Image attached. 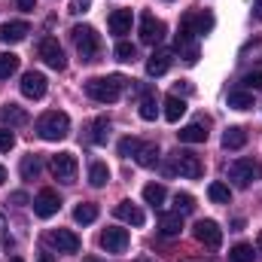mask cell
<instances>
[{"mask_svg":"<svg viewBox=\"0 0 262 262\" xmlns=\"http://www.w3.org/2000/svg\"><path fill=\"white\" fill-rule=\"evenodd\" d=\"M125 85H128V79L119 76V73L92 76V79L85 82V95H89L92 101H98V104H113V101H119V95H122Z\"/></svg>","mask_w":262,"mask_h":262,"instance_id":"1","label":"cell"},{"mask_svg":"<svg viewBox=\"0 0 262 262\" xmlns=\"http://www.w3.org/2000/svg\"><path fill=\"white\" fill-rule=\"evenodd\" d=\"M73 43H76V52H79V58L89 64V61H98V52H101V37H98V31L92 28V25H76L73 31Z\"/></svg>","mask_w":262,"mask_h":262,"instance_id":"2","label":"cell"},{"mask_svg":"<svg viewBox=\"0 0 262 262\" xmlns=\"http://www.w3.org/2000/svg\"><path fill=\"white\" fill-rule=\"evenodd\" d=\"M37 134H40L43 140H64L67 134H70V119H67V113H61V110L43 113V116L37 119Z\"/></svg>","mask_w":262,"mask_h":262,"instance_id":"3","label":"cell"},{"mask_svg":"<svg viewBox=\"0 0 262 262\" xmlns=\"http://www.w3.org/2000/svg\"><path fill=\"white\" fill-rule=\"evenodd\" d=\"M174 171H177L180 177H186V180H198L201 171H204V165H201V159H198L195 152L177 149V152H174Z\"/></svg>","mask_w":262,"mask_h":262,"instance_id":"4","label":"cell"},{"mask_svg":"<svg viewBox=\"0 0 262 262\" xmlns=\"http://www.w3.org/2000/svg\"><path fill=\"white\" fill-rule=\"evenodd\" d=\"M256 162L253 159H238V162H232V168H229V180L238 186V189H247L250 183H253V177H256Z\"/></svg>","mask_w":262,"mask_h":262,"instance_id":"5","label":"cell"},{"mask_svg":"<svg viewBox=\"0 0 262 262\" xmlns=\"http://www.w3.org/2000/svg\"><path fill=\"white\" fill-rule=\"evenodd\" d=\"M192 232H195V241L198 244H204L207 250H216V247L223 244V229H220L213 220H198Z\"/></svg>","mask_w":262,"mask_h":262,"instance_id":"6","label":"cell"},{"mask_svg":"<svg viewBox=\"0 0 262 262\" xmlns=\"http://www.w3.org/2000/svg\"><path fill=\"white\" fill-rule=\"evenodd\" d=\"M46 244L58 253H76L79 250V238L70 229H49L46 232Z\"/></svg>","mask_w":262,"mask_h":262,"instance_id":"7","label":"cell"},{"mask_svg":"<svg viewBox=\"0 0 262 262\" xmlns=\"http://www.w3.org/2000/svg\"><path fill=\"white\" fill-rule=\"evenodd\" d=\"M76 156L73 152H58V156H52V174H55V180H61V183H73L76 180Z\"/></svg>","mask_w":262,"mask_h":262,"instance_id":"8","label":"cell"},{"mask_svg":"<svg viewBox=\"0 0 262 262\" xmlns=\"http://www.w3.org/2000/svg\"><path fill=\"white\" fill-rule=\"evenodd\" d=\"M162 37H165V21L156 18L152 12H143L140 15V40L156 46V43H162Z\"/></svg>","mask_w":262,"mask_h":262,"instance_id":"9","label":"cell"},{"mask_svg":"<svg viewBox=\"0 0 262 262\" xmlns=\"http://www.w3.org/2000/svg\"><path fill=\"white\" fill-rule=\"evenodd\" d=\"M40 58L52 67V70H64V67H67L64 49H61V43H58L55 37H46V40L40 43Z\"/></svg>","mask_w":262,"mask_h":262,"instance_id":"10","label":"cell"},{"mask_svg":"<svg viewBox=\"0 0 262 262\" xmlns=\"http://www.w3.org/2000/svg\"><path fill=\"white\" fill-rule=\"evenodd\" d=\"M46 89H49V82H46V76H43L40 70H28V73L21 76V95H25V98L40 101V98L46 95Z\"/></svg>","mask_w":262,"mask_h":262,"instance_id":"11","label":"cell"},{"mask_svg":"<svg viewBox=\"0 0 262 262\" xmlns=\"http://www.w3.org/2000/svg\"><path fill=\"white\" fill-rule=\"evenodd\" d=\"M128 229H119V226H110V229H104L101 232V247L107 250V253H122L125 247H128Z\"/></svg>","mask_w":262,"mask_h":262,"instance_id":"12","label":"cell"},{"mask_svg":"<svg viewBox=\"0 0 262 262\" xmlns=\"http://www.w3.org/2000/svg\"><path fill=\"white\" fill-rule=\"evenodd\" d=\"M58 207H61V198H58L55 189H40L37 198H34V213H37V216H43V220L55 216V213H58Z\"/></svg>","mask_w":262,"mask_h":262,"instance_id":"13","label":"cell"},{"mask_svg":"<svg viewBox=\"0 0 262 262\" xmlns=\"http://www.w3.org/2000/svg\"><path fill=\"white\" fill-rule=\"evenodd\" d=\"M183 25H186L195 37H201V34H210V31H213L216 18H213V12L201 9V12H186V15H183Z\"/></svg>","mask_w":262,"mask_h":262,"instance_id":"14","label":"cell"},{"mask_svg":"<svg viewBox=\"0 0 262 262\" xmlns=\"http://www.w3.org/2000/svg\"><path fill=\"white\" fill-rule=\"evenodd\" d=\"M171 61H174V52L171 49H156L149 55V61H146V73L149 76H162V73L171 70Z\"/></svg>","mask_w":262,"mask_h":262,"instance_id":"15","label":"cell"},{"mask_svg":"<svg viewBox=\"0 0 262 262\" xmlns=\"http://www.w3.org/2000/svg\"><path fill=\"white\" fill-rule=\"evenodd\" d=\"M28 31H31L28 21H6V25H0V43H21L28 37Z\"/></svg>","mask_w":262,"mask_h":262,"instance_id":"16","label":"cell"},{"mask_svg":"<svg viewBox=\"0 0 262 262\" xmlns=\"http://www.w3.org/2000/svg\"><path fill=\"white\" fill-rule=\"evenodd\" d=\"M207 125H210V119H198L192 125H186V128H180V140L183 143H204L207 140Z\"/></svg>","mask_w":262,"mask_h":262,"instance_id":"17","label":"cell"},{"mask_svg":"<svg viewBox=\"0 0 262 262\" xmlns=\"http://www.w3.org/2000/svg\"><path fill=\"white\" fill-rule=\"evenodd\" d=\"M113 213H116L122 223H131V226H143V220H146V216H143V210H140L137 204H131V201H119Z\"/></svg>","mask_w":262,"mask_h":262,"instance_id":"18","label":"cell"},{"mask_svg":"<svg viewBox=\"0 0 262 262\" xmlns=\"http://www.w3.org/2000/svg\"><path fill=\"white\" fill-rule=\"evenodd\" d=\"M134 162H137L140 168H156V165H159V146L140 140V146H137V152H134Z\"/></svg>","mask_w":262,"mask_h":262,"instance_id":"19","label":"cell"},{"mask_svg":"<svg viewBox=\"0 0 262 262\" xmlns=\"http://www.w3.org/2000/svg\"><path fill=\"white\" fill-rule=\"evenodd\" d=\"M131 21H134L131 9H113V12H110V31H113V34H119V37L131 31Z\"/></svg>","mask_w":262,"mask_h":262,"instance_id":"20","label":"cell"},{"mask_svg":"<svg viewBox=\"0 0 262 262\" xmlns=\"http://www.w3.org/2000/svg\"><path fill=\"white\" fill-rule=\"evenodd\" d=\"M107 137H110V119H107V116H98V119L89 125V140H92L95 146H101V143H107Z\"/></svg>","mask_w":262,"mask_h":262,"instance_id":"21","label":"cell"},{"mask_svg":"<svg viewBox=\"0 0 262 262\" xmlns=\"http://www.w3.org/2000/svg\"><path fill=\"white\" fill-rule=\"evenodd\" d=\"M180 229H183V216H180V213H162V220H159V232H162L165 238L180 235Z\"/></svg>","mask_w":262,"mask_h":262,"instance_id":"22","label":"cell"},{"mask_svg":"<svg viewBox=\"0 0 262 262\" xmlns=\"http://www.w3.org/2000/svg\"><path fill=\"white\" fill-rule=\"evenodd\" d=\"M183 113H186V101L177 98V95H168V98H165V119H168V122H180Z\"/></svg>","mask_w":262,"mask_h":262,"instance_id":"23","label":"cell"},{"mask_svg":"<svg viewBox=\"0 0 262 262\" xmlns=\"http://www.w3.org/2000/svg\"><path fill=\"white\" fill-rule=\"evenodd\" d=\"M0 119L9 122V128H12V125H25L28 122V113L18 104H6V107H0Z\"/></svg>","mask_w":262,"mask_h":262,"instance_id":"24","label":"cell"},{"mask_svg":"<svg viewBox=\"0 0 262 262\" xmlns=\"http://www.w3.org/2000/svg\"><path fill=\"white\" fill-rule=\"evenodd\" d=\"M244 143H247V131L241 128V125H232V128L223 134V146L226 149H241Z\"/></svg>","mask_w":262,"mask_h":262,"instance_id":"25","label":"cell"},{"mask_svg":"<svg viewBox=\"0 0 262 262\" xmlns=\"http://www.w3.org/2000/svg\"><path fill=\"white\" fill-rule=\"evenodd\" d=\"M229 107H235V110H250V107H253V92H247V89H232V92H229Z\"/></svg>","mask_w":262,"mask_h":262,"instance_id":"26","label":"cell"},{"mask_svg":"<svg viewBox=\"0 0 262 262\" xmlns=\"http://www.w3.org/2000/svg\"><path fill=\"white\" fill-rule=\"evenodd\" d=\"M18 171H21V177H25V180H37V177H40V171H43V159H40V156H25Z\"/></svg>","mask_w":262,"mask_h":262,"instance_id":"27","label":"cell"},{"mask_svg":"<svg viewBox=\"0 0 262 262\" xmlns=\"http://www.w3.org/2000/svg\"><path fill=\"white\" fill-rule=\"evenodd\" d=\"M107 180H110V168H107L104 162H92V168H89V183H92L95 189H101V186H107Z\"/></svg>","mask_w":262,"mask_h":262,"instance_id":"28","label":"cell"},{"mask_svg":"<svg viewBox=\"0 0 262 262\" xmlns=\"http://www.w3.org/2000/svg\"><path fill=\"white\" fill-rule=\"evenodd\" d=\"M73 220H76L79 226H89V223H95V220H98V204H92V201H82V204H76V210H73Z\"/></svg>","mask_w":262,"mask_h":262,"instance_id":"29","label":"cell"},{"mask_svg":"<svg viewBox=\"0 0 262 262\" xmlns=\"http://www.w3.org/2000/svg\"><path fill=\"white\" fill-rule=\"evenodd\" d=\"M156 116H159V101H156V95H152V92H146V95L140 98V119L152 122Z\"/></svg>","mask_w":262,"mask_h":262,"instance_id":"30","label":"cell"},{"mask_svg":"<svg viewBox=\"0 0 262 262\" xmlns=\"http://www.w3.org/2000/svg\"><path fill=\"white\" fill-rule=\"evenodd\" d=\"M253 259H256L253 244H235V247L229 250V262H253Z\"/></svg>","mask_w":262,"mask_h":262,"instance_id":"31","label":"cell"},{"mask_svg":"<svg viewBox=\"0 0 262 262\" xmlns=\"http://www.w3.org/2000/svg\"><path fill=\"white\" fill-rule=\"evenodd\" d=\"M143 201L152 204V207H162V201H165V186H162V183H149V186H143Z\"/></svg>","mask_w":262,"mask_h":262,"instance_id":"32","label":"cell"},{"mask_svg":"<svg viewBox=\"0 0 262 262\" xmlns=\"http://www.w3.org/2000/svg\"><path fill=\"white\" fill-rule=\"evenodd\" d=\"M192 210H195V198L189 195V192H177V195H174V213L186 216V213H192Z\"/></svg>","mask_w":262,"mask_h":262,"instance_id":"33","label":"cell"},{"mask_svg":"<svg viewBox=\"0 0 262 262\" xmlns=\"http://www.w3.org/2000/svg\"><path fill=\"white\" fill-rule=\"evenodd\" d=\"M18 70V55L12 52H0V79H9Z\"/></svg>","mask_w":262,"mask_h":262,"instance_id":"34","label":"cell"},{"mask_svg":"<svg viewBox=\"0 0 262 262\" xmlns=\"http://www.w3.org/2000/svg\"><path fill=\"white\" fill-rule=\"evenodd\" d=\"M207 195H210V201H216V204H229L232 201V189L226 183H210L207 186Z\"/></svg>","mask_w":262,"mask_h":262,"instance_id":"35","label":"cell"},{"mask_svg":"<svg viewBox=\"0 0 262 262\" xmlns=\"http://www.w3.org/2000/svg\"><path fill=\"white\" fill-rule=\"evenodd\" d=\"M116 58H119V61H134V58H137V46L119 40V43H116Z\"/></svg>","mask_w":262,"mask_h":262,"instance_id":"36","label":"cell"},{"mask_svg":"<svg viewBox=\"0 0 262 262\" xmlns=\"http://www.w3.org/2000/svg\"><path fill=\"white\" fill-rule=\"evenodd\" d=\"M137 146H140V140H137V137H122V140H119V156H131V159H134Z\"/></svg>","mask_w":262,"mask_h":262,"instance_id":"37","label":"cell"},{"mask_svg":"<svg viewBox=\"0 0 262 262\" xmlns=\"http://www.w3.org/2000/svg\"><path fill=\"white\" fill-rule=\"evenodd\" d=\"M250 55H256L253 61H262V40H256V43H247V46L241 49V58H244V61H250Z\"/></svg>","mask_w":262,"mask_h":262,"instance_id":"38","label":"cell"},{"mask_svg":"<svg viewBox=\"0 0 262 262\" xmlns=\"http://www.w3.org/2000/svg\"><path fill=\"white\" fill-rule=\"evenodd\" d=\"M244 85H247V92H259L262 89V70H250L244 76Z\"/></svg>","mask_w":262,"mask_h":262,"instance_id":"39","label":"cell"},{"mask_svg":"<svg viewBox=\"0 0 262 262\" xmlns=\"http://www.w3.org/2000/svg\"><path fill=\"white\" fill-rule=\"evenodd\" d=\"M15 146V134L9 128H0V152H9Z\"/></svg>","mask_w":262,"mask_h":262,"instance_id":"40","label":"cell"},{"mask_svg":"<svg viewBox=\"0 0 262 262\" xmlns=\"http://www.w3.org/2000/svg\"><path fill=\"white\" fill-rule=\"evenodd\" d=\"M192 92H195V89H192V82H186V79H180V82L174 85V95H177V98H180V95H192Z\"/></svg>","mask_w":262,"mask_h":262,"instance_id":"41","label":"cell"},{"mask_svg":"<svg viewBox=\"0 0 262 262\" xmlns=\"http://www.w3.org/2000/svg\"><path fill=\"white\" fill-rule=\"evenodd\" d=\"M92 6V0H70V12L73 15H79V12H85Z\"/></svg>","mask_w":262,"mask_h":262,"instance_id":"42","label":"cell"},{"mask_svg":"<svg viewBox=\"0 0 262 262\" xmlns=\"http://www.w3.org/2000/svg\"><path fill=\"white\" fill-rule=\"evenodd\" d=\"M15 6H18L21 12H31V9L37 6V0H15Z\"/></svg>","mask_w":262,"mask_h":262,"instance_id":"43","label":"cell"},{"mask_svg":"<svg viewBox=\"0 0 262 262\" xmlns=\"http://www.w3.org/2000/svg\"><path fill=\"white\" fill-rule=\"evenodd\" d=\"M9 201H12V204H25V201H28V195H25V192H12V195H9Z\"/></svg>","mask_w":262,"mask_h":262,"instance_id":"44","label":"cell"},{"mask_svg":"<svg viewBox=\"0 0 262 262\" xmlns=\"http://www.w3.org/2000/svg\"><path fill=\"white\" fill-rule=\"evenodd\" d=\"M37 262H55V256H52V253H49V250H43V253H40V256H37Z\"/></svg>","mask_w":262,"mask_h":262,"instance_id":"45","label":"cell"},{"mask_svg":"<svg viewBox=\"0 0 262 262\" xmlns=\"http://www.w3.org/2000/svg\"><path fill=\"white\" fill-rule=\"evenodd\" d=\"M253 12H256V18L262 21V0H253Z\"/></svg>","mask_w":262,"mask_h":262,"instance_id":"46","label":"cell"},{"mask_svg":"<svg viewBox=\"0 0 262 262\" xmlns=\"http://www.w3.org/2000/svg\"><path fill=\"white\" fill-rule=\"evenodd\" d=\"M256 253H259V256H262V232H259V235H256Z\"/></svg>","mask_w":262,"mask_h":262,"instance_id":"47","label":"cell"},{"mask_svg":"<svg viewBox=\"0 0 262 262\" xmlns=\"http://www.w3.org/2000/svg\"><path fill=\"white\" fill-rule=\"evenodd\" d=\"M3 183H6V168L0 165V186H3Z\"/></svg>","mask_w":262,"mask_h":262,"instance_id":"48","label":"cell"},{"mask_svg":"<svg viewBox=\"0 0 262 262\" xmlns=\"http://www.w3.org/2000/svg\"><path fill=\"white\" fill-rule=\"evenodd\" d=\"M137 262H156V259H149V256H140V259H137Z\"/></svg>","mask_w":262,"mask_h":262,"instance_id":"49","label":"cell"},{"mask_svg":"<svg viewBox=\"0 0 262 262\" xmlns=\"http://www.w3.org/2000/svg\"><path fill=\"white\" fill-rule=\"evenodd\" d=\"M9 262H25V259H18V256H12V259H9Z\"/></svg>","mask_w":262,"mask_h":262,"instance_id":"50","label":"cell"},{"mask_svg":"<svg viewBox=\"0 0 262 262\" xmlns=\"http://www.w3.org/2000/svg\"><path fill=\"white\" fill-rule=\"evenodd\" d=\"M183 262H204V259H183Z\"/></svg>","mask_w":262,"mask_h":262,"instance_id":"51","label":"cell"},{"mask_svg":"<svg viewBox=\"0 0 262 262\" xmlns=\"http://www.w3.org/2000/svg\"><path fill=\"white\" fill-rule=\"evenodd\" d=\"M82 262H101V259H82Z\"/></svg>","mask_w":262,"mask_h":262,"instance_id":"52","label":"cell"}]
</instances>
